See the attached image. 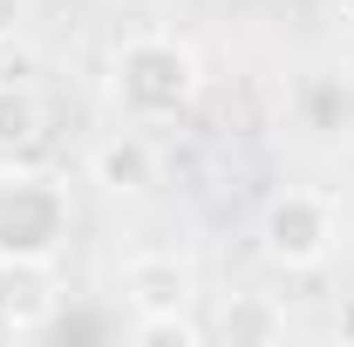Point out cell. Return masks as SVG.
Masks as SVG:
<instances>
[{
  "label": "cell",
  "mask_w": 354,
  "mask_h": 347,
  "mask_svg": "<svg viewBox=\"0 0 354 347\" xmlns=\"http://www.w3.org/2000/svg\"><path fill=\"white\" fill-rule=\"evenodd\" d=\"M334 245H341V205L327 198V191H307V184H293V191H279L259 218V252L279 272H320V265L334 259Z\"/></svg>",
  "instance_id": "cell-3"
},
{
  "label": "cell",
  "mask_w": 354,
  "mask_h": 347,
  "mask_svg": "<svg viewBox=\"0 0 354 347\" xmlns=\"http://www.w3.org/2000/svg\"><path fill=\"white\" fill-rule=\"evenodd\" d=\"M35 136H41V102H35V88L0 82V150H7V157H21Z\"/></svg>",
  "instance_id": "cell-10"
},
{
  "label": "cell",
  "mask_w": 354,
  "mask_h": 347,
  "mask_svg": "<svg viewBox=\"0 0 354 347\" xmlns=\"http://www.w3.org/2000/svg\"><path fill=\"white\" fill-rule=\"evenodd\" d=\"M62 313L55 259H0V334H41Z\"/></svg>",
  "instance_id": "cell-5"
},
{
  "label": "cell",
  "mask_w": 354,
  "mask_h": 347,
  "mask_svg": "<svg viewBox=\"0 0 354 347\" xmlns=\"http://www.w3.org/2000/svg\"><path fill=\"white\" fill-rule=\"evenodd\" d=\"M21 21H28V0H0V48L21 35Z\"/></svg>",
  "instance_id": "cell-11"
},
{
  "label": "cell",
  "mask_w": 354,
  "mask_h": 347,
  "mask_svg": "<svg viewBox=\"0 0 354 347\" xmlns=\"http://www.w3.org/2000/svg\"><path fill=\"white\" fill-rule=\"evenodd\" d=\"M286 116L313 143H348L354 136V68H334V62L300 68L286 82Z\"/></svg>",
  "instance_id": "cell-4"
},
{
  "label": "cell",
  "mask_w": 354,
  "mask_h": 347,
  "mask_svg": "<svg viewBox=\"0 0 354 347\" xmlns=\"http://www.w3.org/2000/svg\"><path fill=\"white\" fill-rule=\"evenodd\" d=\"M75 232L68 184L48 164L0 157V259H62Z\"/></svg>",
  "instance_id": "cell-2"
},
{
  "label": "cell",
  "mask_w": 354,
  "mask_h": 347,
  "mask_svg": "<svg viewBox=\"0 0 354 347\" xmlns=\"http://www.w3.org/2000/svg\"><path fill=\"white\" fill-rule=\"evenodd\" d=\"M116 293L130 300V313H177V306H198V272L184 252H136L123 259Z\"/></svg>",
  "instance_id": "cell-6"
},
{
  "label": "cell",
  "mask_w": 354,
  "mask_h": 347,
  "mask_svg": "<svg viewBox=\"0 0 354 347\" xmlns=\"http://www.w3.org/2000/svg\"><path fill=\"white\" fill-rule=\"evenodd\" d=\"M341 21H348V28H354V0H341Z\"/></svg>",
  "instance_id": "cell-13"
},
{
  "label": "cell",
  "mask_w": 354,
  "mask_h": 347,
  "mask_svg": "<svg viewBox=\"0 0 354 347\" xmlns=\"http://www.w3.org/2000/svg\"><path fill=\"white\" fill-rule=\"evenodd\" d=\"M205 95V62L184 35H164V28H143L109 55V102L116 116L136 123V130H157V123H177L191 102Z\"/></svg>",
  "instance_id": "cell-1"
},
{
  "label": "cell",
  "mask_w": 354,
  "mask_h": 347,
  "mask_svg": "<svg viewBox=\"0 0 354 347\" xmlns=\"http://www.w3.org/2000/svg\"><path fill=\"white\" fill-rule=\"evenodd\" d=\"M88 184L95 191H109V198H143L150 184H157V150H150V136L136 130H109L95 150H88Z\"/></svg>",
  "instance_id": "cell-7"
},
{
  "label": "cell",
  "mask_w": 354,
  "mask_h": 347,
  "mask_svg": "<svg viewBox=\"0 0 354 347\" xmlns=\"http://www.w3.org/2000/svg\"><path fill=\"white\" fill-rule=\"evenodd\" d=\"M205 320H198V306H177V313H136L130 320V341L136 347H205Z\"/></svg>",
  "instance_id": "cell-8"
},
{
  "label": "cell",
  "mask_w": 354,
  "mask_h": 347,
  "mask_svg": "<svg viewBox=\"0 0 354 347\" xmlns=\"http://www.w3.org/2000/svg\"><path fill=\"white\" fill-rule=\"evenodd\" d=\"M334 334H341V341L354 347V293H348V300H341V313H334Z\"/></svg>",
  "instance_id": "cell-12"
},
{
  "label": "cell",
  "mask_w": 354,
  "mask_h": 347,
  "mask_svg": "<svg viewBox=\"0 0 354 347\" xmlns=\"http://www.w3.org/2000/svg\"><path fill=\"white\" fill-rule=\"evenodd\" d=\"M225 334L232 341H286V306L266 293H239L225 306Z\"/></svg>",
  "instance_id": "cell-9"
}]
</instances>
